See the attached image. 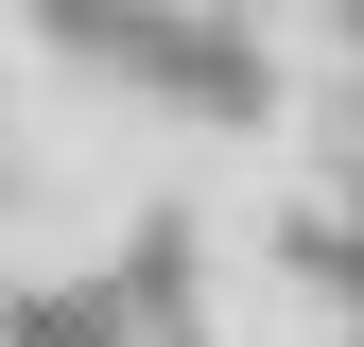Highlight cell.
<instances>
[{"label":"cell","mask_w":364,"mask_h":347,"mask_svg":"<svg viewBox=\"0 0 364 347\" xmlns=\"http://www.w3.org/2000/svg\"><path fill=\"white\" fill-rule=\"evenodd\" d=\"M173 347H208V330H173Z\"/></svg>","instance_id":"1"}]
</instances>
